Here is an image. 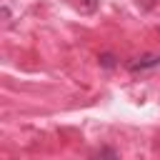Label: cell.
<instances>
[{
  "label": "cell",
  "mask_w": 160,
  "mask_h": 160,
  "mask_svg": "<svg viewBox=\"0 0 160 160\" xmlns=\"http://www.w3.org/2000/svg\"><path fill=\"white\" fill-rule=\"evenodd\" d=\"M130 72H145V70H155V68H160V55L158 52H142V55H138V58H132V60H128V65H125Z\"/></svg>",
  "instance_id": "obj_1"
},
{
  "label": "cell",
  "mask_w": 160,
  "mask_h": 160,
  "mask_svg": "<svg viewBox=\"0 0 160 160\" xmlns=\"http://www.w3.org/2000/svg\"><path fill=\"white\" fill-rule=\"evenodd\" d=\"M98 62H100V68H105V70H112V68L118 65L112 52H100V55H98Z\"/></svg>",
  "instance_id": "obj_2"
},
{
  "label": "cell",
  "mask_w": 160,
  "mask_h": 160,
  "mask_svg": "<svg viewBox=\"0 0 160 160\" xmlns=\"http://www.w3.org/2000/svg\"><path fill=\"white\" fill-rule=\"evenodd\" d=\"M98 5H100V0H78V8H80L82 12H95Z\"/></svg>",
  "instance_id": "obj_3"
},
{
  "label": "cell",
  "mask_w": 160,
  "mask_h": 160,
  "mask_svg": "<svg viewBox=\"0 0 160 160\" xmlns=\"http://www.w3.org/2000/svg\"><path fill=\"white\" fill-rule=\"evenodd\" d=\"M92 155H100V158H118V150H112V148H100V150H95Z\"/></svg>",
  "instance_id": "obj_4"
}]
</instances>
